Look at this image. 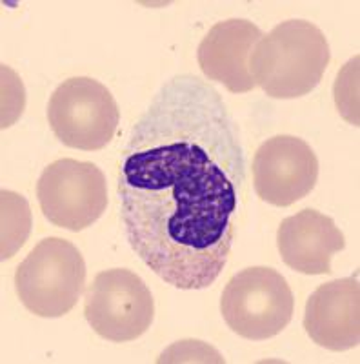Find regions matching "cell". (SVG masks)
Masks as SVG:
<instances>
[{"instance_id": "cell-1", "label": "cell", "mask_w": 360, "mask_h": 364, "mask_svg": "<svg viewBox=\"0 0 360 364\" xmlns=\"http://www.w3.org/2000/svg\"><path fill=\"white\" fill-rule=\"evenodd\" d=\"M246 182L235 117L195 75L162 84L128 135L120 219L146 266L178 290H204L229 261Z\"/></svg>"}, {"instance_id": "cell-2", "label": "cell", "mask_w": 360, "mask_h": 364, "mask_svg": "<svg viewBox=\"0 0 360 364\" xmlns=\"http://www.w3.org/2000/svg\"><path fill=\"white\" fill-rule=\"evenodd\" d=\"M329 60L322 29L295 18L262 35L249 57V73L271 99H298L319 86Z\"/></svg>"}, {"instance_id": "cell-3", "label": "cell", "mask_w": 360, "mask_h": 364, "mask_svg": "<svg viewBox=\"0 0 360 364\" xmlns=\"http://www.w3.org/2000/svg\"><path fill=\"white\" fill-rule=\"evenodd\" d=\"M86 284V262L70 240L48 237L35 246L15 273V290L31 314L57 318L70 314Z\"/></svg>"}, {"instance_id": "cell-4", "label": "cell", "mask_w": 360, "mask_h": 364, "mask_svg": "<svg viewBox=\"0 0 360 364\" xmlns=\"http://www.w3.org/2000/svg\"><path fill=\"white\" fill-rule=\"evenodd\" d=\"M293 291L280 273L253 266L235 273L220 299V311L236 336L266 341L278 336L291 323Z\"/></svg>"}, {"instance_id": "cell-5", "label": "cell", "mask_w": 360, "mask_h": 364, "mask_svg": "<svg viewBox=\"0 0 360 364\" xmlns=\"http://www.w3.org/2000/svg\"><path fill=\"white\" fill-rule=\"evenodd\" d=\"M120 112L111 91L92 77H73L53 91L48 122L67 148L95 151L113 141Z\"/></svg>"}, {"instance_id": "cell-6", "label": "cell", "mask_w": 360, "mask_h": 364, "mask_svg": "<svg viewBox=\"0 0 360 364\" xmlns=\"http://www.w3.org/2000/svg\"><path fill=\"white\" fill-rule=\"evenodd\" d=\"M84 315L102 339L129 343L149 330L155 301L146 282L131 269H104L87 286Z\"/></svg>"}, {"instance_id": "cell-7", "label": "cell", "mask_w": 360, "mask_h": 364, "mask_svg": "<svg viewBox=\"0 0 360 364\" xmlns=\"http://www.w3.org/2000/svg\"><path fill=\"white\" fill-rule=\"evenodd\" d=\"M37 197L42 213L51 224L82 232L108 208V182L93 162L58 159L42 171Z\"/></svg>"}, {"instance_id": "cell-8", "label": "cell", "mask_w": 360, "mask_h": 364, "mask_svg": "<svg viewBox=\"0 0 360 364\" xmlns=\"http://www.w3.org/2000/svg\"><path fill=\"white\" fill-rule=\"evenodd\" d=\"M319 161L306 141L277 135L262 142L253 157V184L264 203L286 208L313 191Z\"/></svg>"}, {"instance_id": "cell-9", "label": "cell", "mask_w": 360, "mask_h": 364, "mask_svg": "<svg viewBox=\"0 0 360 364\" xmlns=\"http://www.w3.org/2000/svg\"><path fill=\"white\" fill-rule=\"evenodd\" d=\"M304 328L315 344L346 352L360 343V284L356 277L320 284L310 295Z\"/></svg>"}, {"instance_id": "cell-10", "label": "cell", "mask_w": 360, "mask_h": 364, "mask_svg": "<svg viewBox=\"0 0 360 364\" xmlns=\"http://www.w3.org/2000/svg\"><path fill=\"white\" fill-rule=\"evenodd\" d=\"M262 35L261 28L246 18L217 22L199 46L197 58L202 73L231 93H248L257 87L249 73V57Z\"/></svg>"}, {"instance_id": "cell-11", "label": "cell", "mask_w": 360, "mask_h": 364, "mask_svg": "<svg viewBox=\"0 0 360 364\" xmlns=\"http://www.w3.org/2000/svg\"><path fill=\"white\" fill-rule=\"evenodd\" d=\"M277 246L282 261L304 275L332 273V257L346 246L344 233L332 217L317 210L298 211L278 226Z\"/></svg>"}, {"instance_id": "cell-12", "label": "cell", "mask_w": 360, "mask_h": 364, "mask_svg": "<svg viewBox=\"0 0 360 364\" xmlns=\"http://www.w3.org/2000/svg\"><path fill=\"white\" fill-rule=\"evenodd\" d=\"M0 213H2V233H0V259H11L26 245L31 233V210L21 193L0 191Z\"/></svg>"}, {"instance_id": "cell-13", "label": "cell", "mask_w": 360, "mask_h": 364, "mask_svg": "<svg viewBox=\"0 0 360 364\" xmlns=\"http://www.w3.org/2000/svg\"><path fill=\"white\" fill-rule=\"evenodd\" d=\"M359 64L360 57H355L349 60L342 70L339 71V77L335 80V87H333V93H335V104L337 109H339L340 117L344 120H348L349 124L359 126Z\"/></svg>"}, {"instance_id": "cell-14", "label": "cell", "mask_w": 360, "mask_h": 364, "mask_svg": "<svg viewBox=\"0 0 360 364\" xmlns=\"http://www.w3.org/2000/svg\"><path fill=\"white\" fill-rule=\"evenodd\" d=\"M2 129L15 124V120L24 113L26 91L21 77L9 66L2 64Z\"/></svg>"}]
</instances>
